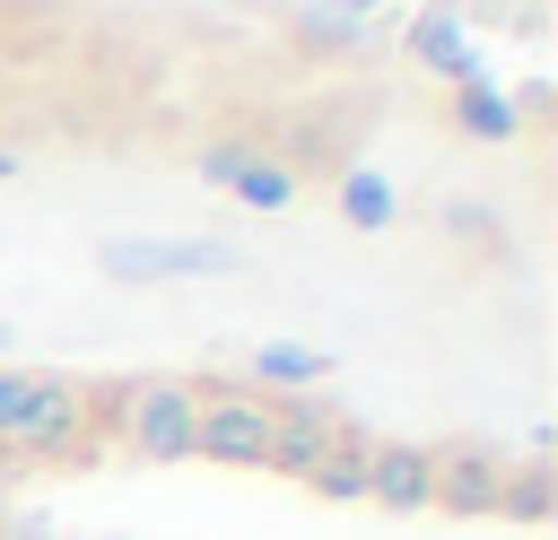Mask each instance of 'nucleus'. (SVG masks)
I'll list each match as a JSON object with an SVG mask.
<instances>
[{
  "label": "nucleus",
  "mask_w": 558,
  "mask_h": 540,
  "mask_svg": "<svg viewBox=\"0 0 558 540\" xmlns=\"http://www.w3.org/2000/svg\"><path fill=\"white\" fill-rule=\"evenodd\" d=\"M357 9H375V0H331V17H357Z\"/></svg>",
  "instance_id": "obj_14"
},
{
  "label": "nucleus",
  "mask_w": 558,
  "mask_h": 540,
  "mask_svg": "<svg viewBox=\"0 0 558 540\" xmlns=\"http://www.w3.org/2000/svg\"><path fill=\"white\" fill-rule=\"evenodd\" d=\"M201 183L235 192L244 209H288V200H296V165H279V157H253L244 139H218V148H201Z\"/></svg>",
  "instance_id": "obj_7"
},
{
  "label": "nucleus",
  "mask_w": 558,
  "mask_h": 540,
  "mask_svg": "<svg viewBox=\"0 0 558 540\" xmlns=\"http://www.w3.org/2000/svg\"><path fill=\"white\" fill-rule=\"evenodd\" d=\"M9 531H17V514H9V488H0V540H9Z\"/></svg>",
  "instance_id": "obj_15"
},
{
  "label": "nucleus",
  "mask_w": 558,
  "mask_h": 540,
  "mask_svg": "<svg viewBox=\"0 0 558 540\" xmlns=\"http://www.w3.org/2000/svg\"><path fill=\"white\" fill-rule=\"evenodd\" d=\"M0 174H17V148H0Z\"/></svg>",
  "instance_id": "obj_16"
},
{
  "label": "nucleus",
  "mask_w": 558,
  "mask_h": 540,
  "mask_svg": "<svg viewBox=\"0 0 558 540\" xmlns=\"http://www.w3.org/2000/svg\"><path fill=\"white\" fill-rule=\"evenodd\" d=\"M558 514V470L549 462H506V488H497V523H549Z\"/></svg>",
  "instance_id": "obj_10"
},
{
  "label": "nucleus",
  "mask_w": 558,
  "mask_h": 540,
  "mask_svg": "<svg viewBox=\"0 0 558 540\" xmlns=\"http://www.w3.org/2000/svg\"><path fill=\"white\" fill-rule=\"evenodd\" d=\"M453 122H462L471 139H514V105H506L497 87H480V78L453 87Z\"/></svg>",
  "instance_id": "obj_12"
},
{
  "label": "nucleus",
  "mask_w": 558,
  "mask_h": 540,
  "mask_svg": "<svg viewBox=\"0 0 558 540\" xmlns=\"http://www.w3.org/2000/svg\"><path fill=\"white\" fill-rule=\"evenodd\" d=\"M122 375H44L0 366V462H96L113 435Z\"/></svg>",
  "instance_id": "obj_1"
},
{
  "label": "nucleus",
  "mask_w": 558,
  "mask_h": 540,
  "mask_svg": "<svg viewBox=\"0 0 558 540\" xmlns=\"http://www.w3.org/2000/svg\"><path fill=\"white\" fill-rule=\"evenodd\" d=\"M0 340H9V322H0Z\"/></svg>",
  "instance_id": "obj_18"
},
{
  "label": "nucleus",
  "mask_w": 558,
  "mask_h": 540,
  "mask_svg": "<svg viewBox=\"0 0 558 540\" xmlns=\"http://www.w3.org/2000/svg\"><path fill=\"white\" fill-rule=\"evenodd\" d=\"M331 366L314 357V348H296V340H262L253 348V392H314Z\"/></svg>",
  "instance_id": "obj_11"
},
{
  "label": "nucleus",
  "mask_w": 558,
  "mask_h": 540,
  "mask_svg": "<svg viewBox=\"0 0 558 540\" xmlns=\"http://www.w3.org/2000/svg\"><path fill=\"white\" fill-rule=\"evenodd\" d=\"M340 218H349V226H366V235H375V226H392V183H384V174H366V165H357V174H340Z\"/></svg>",
  "instance_id": "obj_13"
},
{
  "label": "nucleus",
  "mask_w": 558,
  "mask_h": 540,
  "mask_svg": "<svg viewBox=\"0 0 558 540\" xmlns=\"http://www.w3.org/2000/svg\"><path fill=\"white\" fill-rule=\"evenodd\" d=\"M366 505H384V514H427V444L375 435V444H366Z\"/></svg>",
  "instance_id": "obj_8"
},
{
  "label": "nucleus",
  "mask_w": 558,
  "mask_h": 540,
  "mask_svg": "<svg viewBox=\"0 0 558 540\" xmlns=\"http://www.w3.org/2000/svg\"><path fill=\"white\" fill-rule=\"evenodd\" d=\"M192 462H227V470H262L270 453V392L235 383V375H192Z\"/></svg>",
  "instance_id": "obj_3"
},
{
  "label": "nucleus",
  "mask_w": 558,
  "mask_h": 540,
  "mask_svg": "<svg viewBox=\"0 0 558 540\" xmlns=\"http://www.w3.org/2000/svg\"><path fill=\"white\" fill-rule=\"evenodd\" d=\"M366 444H375V435L349 427V435L323 453V470L305 479V496H323V505H366Z\"/></svg>",
  "instance_id": "obj_9"
},
{
  "label": "nucleus",
  "mask_w": 558,
  "mask_h": 540,
  "mask_svg": "<svg viewBox=\"0 0 558 540\" xmlns=\"http://www.w3.org/2000/svg\"><path fill=\"white\" fill-rule=\"evenodd\" d=\"M9 540H44V531H9Z\"/></svg>",
  "instance_id": "obj_17"
},
{
  "label": "nucleus",
  "mask_w": 558,
  "mask_h": 540,
  "mask_svg": "<svg viewBox=\"0 0 558 540\" xmlns=\"http://www.w3.org/2000/svg\"><path fill=\"white\" fill-rule=\"evenodd\" d=\"M340 435H349V418L323 392H270V453H262V470H279V479L305 488Z\"/></svg>",
  "instance_id": "obj_6"
},
{
  "label": "nucleus",
  "mask_w": 558,
  "mask_h": 540,
  "mask_svg": "<svg viewBox=\"0 0 558 540\" xmlns=\"http://www.w3.org/2000/svg\"><path fill=\"white\" fill-rule=\"evenodd\" d=\"M96 270L105 279H227L235 253L209 244V235H105Z\"/></svg>",
  "instance_id": "obj_5"
},
{
  "label": "nucleus",
  "mask_w": 558,
  "mask_h": 540,
  "mask_svg": "<svg viewBox=\"0 0 558 540\" xmlns=\"http://www.w3.org/2000/svg\"><path fill=\"white\" fill-rule=\"evenodd\" d=\"M497 488H506V453H497V444H480V435L427 444V514L497 523Z\"/></svg>",
  "instance_id": "obj_4"
},
{
  "label": "nucleus",
  "mask_w": 558,
  "mask_h": 540,
  "mask_svg": "<svg viewBox=\"0 0 558 540\" xmlns=\"http://www.w3.org/2000/svg\"><path fill=\"white\" fill-rule=\"evenodd\" d=\"M192 375H122L113 392V444L131 462H192Z\"/></svg>",
  "instance_id": "obj_2"
}]
</instances>
